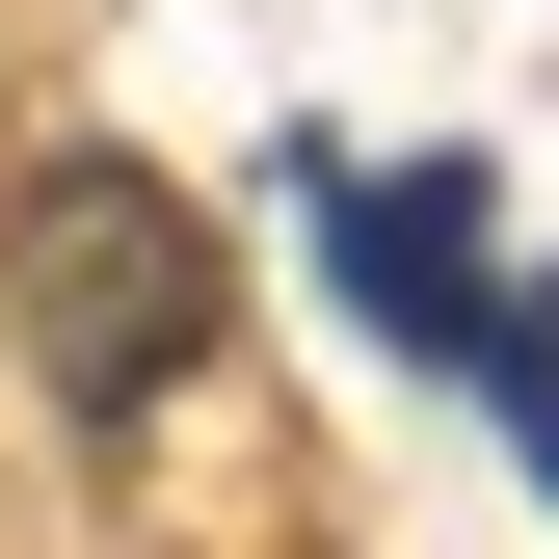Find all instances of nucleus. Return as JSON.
<instances>
[{"label": "nucleus", "mask_w": 559, "mask_h": 559, "mask_svg": "<svg viewBox=\"0 0 559 559\" xmlns=\"http://www.w3.org/2000/svg\"><path fill=\"white\" fill-rule=\"evenodd\" d=\"M0 320H27L53 427H160L187 346H214V214H187L160 160H27V214H0Z\"/></svg>", "instance_id": "obj_1"}]
</instances>
